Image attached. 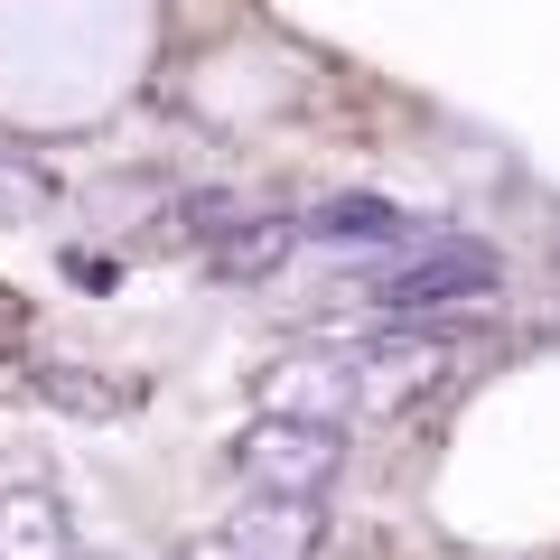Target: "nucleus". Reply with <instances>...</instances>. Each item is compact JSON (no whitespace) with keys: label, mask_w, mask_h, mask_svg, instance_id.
<instances>
[{"label":"nucleus","mask_w":560,"mask_h":560,"mask_svg":"<svg viewBox=\"0 0 560 560\" xmlns=\"http://www.w3.org/2000/svg\"><path fill=\"white\" fill-rule=\"evenodd\" d=\"M495 280H504V261L477 234H411L401 253H374L355 271V300L374 318H448V308L486 300Z\"/></svg>","instance_id":"nucleus-1"},{"label":"nucleus","mask_w":560,"mask_h":560,"mask_svg":"<svg viewBox=\"0 0 560 560\" xmlns=\"http://www.w3.org/2000/svg\"><path fill=\"white\" fill-rule=\"evenodd\" d=\"M234 467L253 477V495H327L346 467V440H337V420H280L261 411L253 430L234 440Z\"/></svg>","instance_id":"nucleus-2"},{"label":"nucleus","mask_w":560,"mask_h":560,"mask_svg":"<svg viewBox=\"0 0 560 560\" xmlns=\"http://www.w3.org/2000/svg\"><path fill=\"white\" fill-rule=\"evenodd\" d=\"M327 523H318V495H253L234 523H224L215 551L224 560H318Z\"/></svg>","instance_id":"nucleus-3"},{"label":"nucleus","mask_w":560,"mask_h":560,"mask_svg":"<svg viewBox=\"0 0 560 560\" xmlns=\"http://www.w3.org/2000/svg\"><path fill=\"white\" fill-rule=\"evenodd\" d=\"M355 401H364L355 355H346V364L300 355V364H271V374H261V411H280V420H337V430H346V411H355Z\"/></svg>","instance_id":"nucleus-4"},{"label":"nucleus","mask_w":560,"mask_h":560,"mask_svg":"<svg viewBox=\"0 0 560 560\" xmlns=\"http://www.w3.org/2000/svg\"><path fill=\"white\" fill-rule=\"evenodd\" d=\"M300 234L327 243V253H401L420 224L401 215L393 197H318V206L300 215Z\"/></svg>","instance_id":"nucleus-5"},{"label":"nucleus","mask_w":560,"mask_h":560,"mask_svg":"<svg viewBox=\"0 0 560 560\" xmlns=\"http://www.w3.org/2000/svg\"><path fill=\"white\" fill-rule=\"evenodd\" d=\"M300 243H308L300 215H243V224H224V234L206 243V271H215V280H271Z\"/></svg>","instance_id":"nucleus-6"},{"label":"nucleus","mask_w":560,"mask_h":560,"mask_svg":"<svg viewBox=\"0 0 560 560\" xmlns=\"http://www.w3.org/2000/svg\"><path fill=\"white\" fill-rule=\"evenodd\" d=\"M0 560H75V551L47 504H0Z\"/></svg>","instance_id":"nucleus-7"},{"label":"nucleus","mask_w":560,"mask_h":560,"mask_svg":"<svg viewBox=\"0 0 560 560\" xmlns=\"http://www.w3.org/2000/svg\"><path fill=\"white\" fill-rule=\"evenodd\" d=\"M38 393H47V401H66V411H131L140 383H84V364H47Z\"/></svg>","instance_id":"nucleus-8"}]
</instances>
